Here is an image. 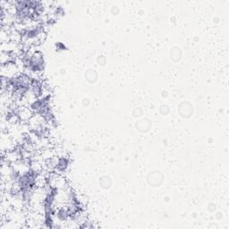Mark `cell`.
I'll return each instance as SVG.
<instances>
[{
    "mask_svg": "<svg viewBox=\"0 0 229 229\" xmlns=\"http://www.w3.org/2000/svg\"><path fill=\"white\" fill-rule=\"evenodd\" d=\"M68 159L66 157H58V161H57V164H56V167L54 170V172L56 173H61L64 172L66 167H68Z\"/></svg>",
    "mask_w": 229,
    "mask_h": 229,
    "instance_id": "2",
    "label": "cell"
},
{
    "mask_svg": "<svg viewBox=\"0 0 229 229\" xmlns=\"http://www.w3.org/2000/svg\"><path fill=\"white\" fill-rule=\"evenodd\" d=\"M56 51H61V50H64V49H66L65 46H64L63 43H61V42L56 43Z\"/></svg>",
    "mask_w": 229,
    "mask_h": 229,
    "instance_id": "4",
    "label": "cell"
},
{
    "mask_svg": "<svg viewBox=\"0 0 229 229\" xmlns=\"http://www.w3.org/2000/svg\"><path fill=\"white\" fill-rule=\"evenodd\" d=\"M1 72H2V77H6L7 79L17 76L21 74L15 60H11L1 64Z\"/></svg>",
    "mask_w": 229,
    "mask_h": 229,
    "instance_id": "1",
    "label": "cell"
},
{
    "mask_svg": "<svg viewBox=\"0 0 229 229\" xmlns=\"http://www.w3.org/2000/svg\"><path fill=\"white\" fill-rule=\"evenodd\" d=\"M89 73L90 74V76H86V78H87V80L89 81V82H90V83H92V82H94V80L92 79V77L96 80L97 79V74H96V72L94 71V70H89L88 71Z\"/></svg>",
    "mask_w": 229,
    "mask_h": 229,
    "instance_id": "3",
    "label": "cell"
}]
</instances>
